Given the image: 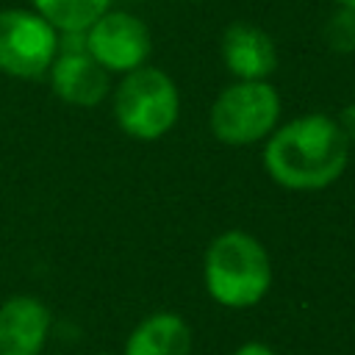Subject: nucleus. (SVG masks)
<instances>
[{"label": "nucleus", "mask_w": 355, "mask_h": 355, "mask_svg": "<svg viewBox=\"0 0 355 355\" xmlns=\"http://www.w3.org/2000/svg\"><path fill=\"white\" fill-rule=\"evenodd\" d=\"M349 161V141L338 119L305 114L275 128L263 147L266 175L291 191H319L336 183Z\"/></svg>", "instance_id": "f257e3e1"}, {"label": "nucleus", "mask_w": 355, "mask_h": 355, "mask_svg": "<svg viewBox=\"0 0 355 355\" xmlns=\"http://www.w3.org/2000/svg\"><path fill=\"white\" fill-rule=\"evenodd\" d=\"M205 288L227 308H250L263 300L272 286V261L263 244L244 233L227 230L205 250Z\"/></svg>", "instance_id": "f03ea898"}, {"label": "nucleus", "mask_w": 355, "mask_h": 355, "mask_svg": "<svg viewBox=\"0 0 355 355\" xmlns=\"http://www.w3.org/2000/svg\"><path fill=\"white\" fill-rule=\"evenodd\" d=\"M180 111V94L175 80L155 69L139 67L125 72L114 92V119L130 139L155 141L172 130Z\"/></svg>", "instance_id": "7ed1b4c3"}, {"label": "nucleus", "mask_w": 355, "mask_h": 355, "mask_svg": "<svg viewBox=\"0 0 355 355\" xmlns=\"http://www.w3.org/2000/svg\"><path fill=\"white\" fill-rule=\"evenodd\" d=\"M280 97L266 80H236L211 105V133L230 147H247L277 128Z\"/></svg>", "instance_id": "20e7f679"}, {"label": "nucleus", "mask_w": 355, "mask_h": 355, "mask_svg": "<svg viewBox=\"0 0 355 355\" xmlns=\"http://www.w3.org/2000/svg\"><path fill=\"white\" fill-rule=\"evenodd\" d=\"M58 55V31L25 8L0 11V72L11 78H42Z\"/></svg>", "instance_id": "39448f33"}, {"label": "nucleus", "mask_w": 355, "mask_h": 355, "mask_svg": "<svg viewBox=\"0 0 355 355\" xmlns=\"http://www.w3.org/2000/svg\"><path fill=\"white\" fill-rule=\"evenodd\" d=\"M86 50L105 72H133L150 55L147 25L128 11H105L86 31Z\"/></svg>", "instance_id": "423d86ee"}, {"label": "nucleus", "mask_w": 355, "mask_h": 355, "mask_svg": "<svg viewBox=\"0 0 355 355\" xmlns=\"http://www.w3.org/2000/svg\"><path fill=\"white\" fill-rule=\"evenodd\" d=\"M50 80L53 92L78 108H92L108 94V72L89 55L86 33L78 39V44L58 42V55L50 64Z\"/></svg>", "instance_id": "0eeeda50"}, {"label": "nucleus", "mask_w": 355, "mask_h": 355, "mask_svg": "<svg viewBox=\"0 0 355 355\" xmlns=\"http://www.w3.org/2000/svg\"><path fill=\"white\" fill-rule=\"evenodd\" d=\"M222 61L239 80H266L277 67V50L263 28L230 22L222 33Z\"/></svg>", "instance_id": "6e6552de"}, {"label": "nucleus", "mask_w": 355, "mask_h": 355, "mask_svg": "<svg viewBox=\"0 0 355 355\" xmlns=\"http://www.w3.org/2000/svg\"><path fill=\"white\" fill-rule=\"evenodd\" d=\"M50 330V311L42 300L19 294L0 305V355H39Z\"/></svg>", "instance_id": "1a4fd4ad"}, {"label": "nucleus", "mask_w": 355, "mask_h": 355, "mask_svg": "<svg viewBox=\"0 0 355 355\" xmlns=\"http://www.w3.org/2000/svg\"><path fill=\"white\" fill-rule=\"evenodd\" d=\"M125 355H191V330L178 313H153L136 324Z\"/></svg>", "instance_id": "9d476101"}, {"label": "nucleus", "mask_w": 355, "mask_h": 355, "mask_svg": "<svg viewBox=\"0 0 355 355\" xmlns=\"http://www.w3.org/2000/svg\"><path fill=\"white\" fill-rule=\"evenodd\" d=\"M111 0H33L36 14L44 17L58 33H86Z\"/></svg>", "instance_id": "9b49d317"}, {"label": "nucleus", "mask_w": 355, "mask_h": 355, "mask_svg": "<svg viewBox=\"0 0 355 355\" xmlns=\"http://www.w3.org/2000/svg\"><path fill=\"white\" fill-rule=\"evenodd\" d=\"M324 42L336 53H355V8H338L327 19Z\"/></svg>", "instance_id": "f8f14e48"}, {"label": "nucleus", "mask_w": 355, "mask_h": 355, "mask_svg": "<svg viewBox=\"0 0 355 355\" xmlns=\"http://www.w3.org/2000/svg\"><path fill=\"white\" fill-rule=\"evenodd\" d=\"M338 125H341V130H344L347 141H352V144H355V103H349V105L341 111Z\"/></svg>", "instance_id": "ddd939ff"}, {"label": "nucleus", "mask_w": 355, "mask_h": 355, "mask_svg": "<svg viewBox=\"0 0 355 355\" xmlns=\"http://www.w3.org/2000/svg\"><path fill=\"white\" fill-rule=\"evenodd\" d=\"M233 355H275L266 344H258V341H247V344H241Z\"/></svg>", "instance_id": "4468645a"}, {"label": "nucleus", "mask_w": 355, "mask_h": 355, "mask_svg": "<svg viewBox=\"0 0 355 355\" xmlns=\"http://www.w3.org/2000/svg\"><path fill=\"white\" fill-rule=\"evenodd\" d=\"M338 8H355V0H336Z\"/></svg>", "instance_id": "2eb2a0df"}]
</instances>
